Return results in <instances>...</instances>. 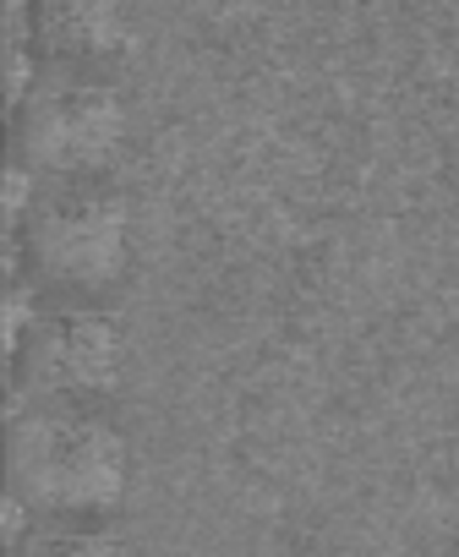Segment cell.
Wrapping results in <instances>:
<instances>
[{
  "label": "cell",
  "mask_w": 459,
  "mask_h": 557,
  "mask_svg": "<svg viewBox=\"0 0 459 557\" xmlns=\"http://www.w3.org/2000/svg\"><path fill=\"white\" fill-rule=\"evenodd\" d=\"M12 497L39 519H110L132 486V443L104 405L23 399L7 437Z\"/></svg>",
  "instance_id": "obj_1"
},
{
  "label": "cell",
  "mask_w": 459,
  "mask_h": 557,
  "mask_svg": "<svg viewBox=\"0 0 459 557\" xmlns=\"http://www.w3.org/2000/svg\"><path fill=\"white\" fill-rule=\"evenodd\" d=\"M17 262L55 301H110L132 273V208L110 175L39 181L17 219Z\"/></svg>",
  "instance_id": "obj_2"
},
{
  "label": "cell",
  "mask_w": 459,
  "mask_h": 557,
  "mask_svg": "<svg viewBox=\"0 0 459 557\" xmlns=\"http://www.w3.org/2000/svg\"><path fill=\"white\" fill-rule=\"evenodd\" d=\"M121 148L126 104L110 88V77L39 66V77L12 99V164H23L39 181L110 175Z\"/></svg>",
  "instance_id": "obj_3"
},
{
  "label": "cell",
  "mask_w": 459,
  "mask_h": 557,
  "mask_svg": "<svg viewBox=\"0 0 459 557\" xmlns=\"http://www.w3.org/2000/svg\"><path fill=\"white\" fill-rule=\"evenodd\" d=\"M23 399H83L104 405L126 377V329L104 301L39 307L34 329L12 350Z\"/></svg>",
  "instance_id": "obj_4"
},
{
  "label": "cell",
  "mask_w": 459,
  "mask_h": 557,
  "mask_svg": "<svg viewBox=\"0 0 459 557\" xmlns=\"http://www.w3.org/2000/svg\"><path fill=\"white\" fill-rule=\"evenodd\" d=\"M23 28H28V50L50 72L110 77L132 55L126 0H34Z\"/></svg>",
  "instance_id": "obj_5"
},
{
  "label": "cell",
  "mask_w": 459,
  "mask_h": 557,
  "mask_svg": "<svg viewBox=\"0 0 459 557\" xmlns=\"http://www.w3.org/2000/svg\"><path fill=\"white\" fill-rule=\"evenodd\" d=\"M17 557H132V552L104 519H39L17 541Z\"/></svg>",
  "instance_id": "obj_6"
}]
</instances>
